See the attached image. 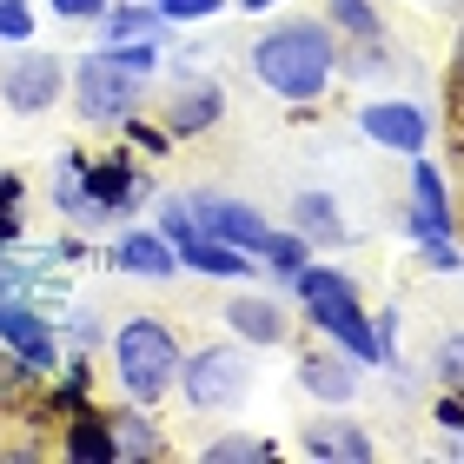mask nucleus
Wrapping results in <instances>:
<instances>
[{
  "label": "nucleus",
  "instance_id": "obj_1",
  "mask_svg": "<svg viewBox=\"0 0 464 464\" xmlns=\"http://www.w3.org/2000/svg\"><path fill=\"white\" fill-rule=\"evenodd\" d=\"M252 80L285 100V107H319L339 80V34L325 27V14H292L252 40Z\"/></svg>",
  "mask_w": 464,
  "mask_h": 464
},
{
  "label": "nucleus",
  "instance_id": "obj_2",
  "mask_svg": "<svg viewBox=\"0 0 464 464\" xmlns=\"http://www.w3.org/2000/svg\"><path fill=\"white\" fill-rule=\"evenodd\" d=\"M179 358H186L179 332L153 312H133L126 325H113V378L133 405H160L179 385Z\"/></svg>",
  "mask_w": 464,
  "mask_h": 464
},
{
  "label": "nucleus",
  "instance_id": "obj_3",
  "mask_svg": "<svg viewBox=\"0 0 464 464\" xmlns=\"http://www.w3.org/2000/svg\"><path fill=\"white\" fill-rule=\"evenodd\" d=\"M173 392L193 411H232V405H246V392H252V345H239V339L193 345L179 358V385Z\"/></svg>",
  "mask_w": 464,
  "mask_h": 464
},
{
  "label": "nucleus",
  "instance_id": "obj_4",
  "mask_svg": "<svg viewBox=\"0 0 464 464\" xmlns=\"http://www.w3.org/2000/svg\"><path fill=\"white\" fill-rule=\"evenodd\" d=\"M67 87H73V107L87 126H120L126 113H140L146 73H133L113 47H100V53H80L67 67Z\"/></svg>",
  "mask_w": 464,
  "mask_h": 464
},
{
  "label": "nucleus",
  "instance_id": "obj_5",
  "mask_svg": "<svg viewBox=\"0 0 464 464\" xmlns=\"http://www.w3.org/2000/svg\"><path fill=\"white\" fill-rule=\"evenodd\" d=\"M285 292H292L299 319L319 332V339H332L352 312H365V299H358V279H352L345 266H325V259H305V266L285 279Z\"/></svg>",
  "mask_w": 464,
  "mask_h": 464
},
{
  "label": "nucleus",
  "instance_id": "obj_6",
  "mask_svg": "<svg viewBox=\"0 0 464 464\" xmlns=\"http://www.w3.org/2000/svg\"><path fill=\"white\" fill-rule=\"evenodd\" d=\"M352 126L365 133L378 153H398V160H411V153H431V113H425V100H365V107L352 113Z\"/></svg>",
  "mask_w": 464,
  "mask_h": 464
},
{
  "label": "nucleus",
  "instance_id": "obj_7",
  "mask_svg": "<svg viewBox=\"0 0 464 464\" xmlns=\"http://www.w3.org/2000/svg\"><path fill=\"white\" fill-rule=\"evenodd\" d=\"M146 199H153V179L140 173L133 146H126V153L87 160V226L120 219V213H133V206H146Z\"/></svg>",
  "mask_w": 464,
  "mask_h": 464
},
{
  "label": "nucleus",
  "instance_id": "obj_8",
  "mask_svg": "<svg viewBox=\"0 0 464 464\" xmlns=\"http://www.w3.org/2000/svg\"><path fill=\"white\" fill-rule=\"evenodd\" d=\"M0 100H7V113H47L53 100H67V60L47 47H27L0 67Z\"/></svg>",
  "mask_w": 464,
  "mask_h": 464
},
{
  "label": "nucleus",
  "instance_id": "obj_9",
  "mask_svg": "<svg viewBox=\"0 0 464 464\" xmlns=\"http://www.w3.org/2000/svg\"><path fill=\"white\" fill-rule=\"evenodd\" d=\"M0 345H7L34 378L60 372V325L47 312H34V299H0Z\"/></svg>",
  "mask_w": 464,
  "mask_h": 464
},
{
  "label": "nucleus",
  "instance_id": "obj_10",
  "mask_svg": "<svg viewBox=\"0 0 464 464\" xmlns=\"http://www.w3.org/2000/svg\"><path fill=\"white\" fill-rule=\"evenodd\" d=\"M405 166H411V199H405V232H411V246L458 232V199H451L445 173H438V160H431V153H411Z\"/></svg>",
  "mask_w": 464,
  "mask_h": 464
},
{
  "label": "nucleus",
  "instance_id": "obj_11",
  "mask_svg": "<svg viewBox=\"0 0 464 464\" xmlns=\"http://www.w3.org/2000/svg\"><path fill=\"white\" fill-rule=\"evenodd\" d=\"M299 451L312 464H365V458H378V438L358 418H345V405H319V418H305V431H299Z\"/></svg>",
  "mask_w": 464,
  "mask_h": 464
},
{
  "label": "nucleus",
  "instance_id": "obj_12",
  "mask_svg": "<svg viewBox=\"0 0 464 464\" xmlns=\"http://www.w3.org/2000/svg\"><path fill=\"white\" fill-rule=\"evenodd\" d=\"M292 378H299V392L312 398V405H352L358 398V358H345L339 345H305L299 365H292Z\"/></svg>",
  "mask_w": 464,
  "mask_h": 464
},
{
  "label": "nucleus",
  "instance_id": "obj_13",
  "mask_svg": "<svg viewBox=\"0 0 464 464\" xmlns=\"http://www.w3.org/2000/svg\"><path fill=\"white\" fill-rule=\"evenodd\" d=\"M226 120V87L219 80H206V73H186L179 87H173V100H166V133L173 140H199V133H213V126Z\"/></svg>",
  "mask_w": 464,
  "mask_h": 464
},
{
  "label": "nucleus",
  "instance_id": "obj_14",
  "mask_svg": "<svg viewBox=\"0 0 464 464\" xmlns=\"http://www.w3.org/2000/svg\"><path fill=\"white\" fill-rule=\"evenodd\" d=\"M107 266L126 272V279H173L179 252H173V239H166L160 226H126L113 239V252H107Z\"/></svg>",
  "mask_w": 464,
  "mask_h": 464
},
{
  "label": "nucleus",
  "instance_id": "obj_15",
  "mask_svg": "<svg viewBox=\"0 0 464 464\" xmlns=\"http://www.w3.org/2000/svg\"><path fill=\"white\" fill-rule=\"evenodd\" d=\"M173 252H179V272H199V279H232V285L259 279V259L239 252V246H226V239H213V232H186Z\"/></svg>",
  "mask_w": 464,
  "mask_h": 464
},
{
  "label": "nucleus",
  "instance_id": "obj_16",
  "mask_svg": "<svg viewBox=\"0 0 464 464\" xmlns=\"http://www.w3.org/2000/svg\"><path fill=\"white\" fill-rule=\"evenodd\" d=\"M226 332L239 345H252V352H266V345H285V332H292V319H285V305L279 299H266V292H239L226 312Z\"/></svg>",
  "mask_w": 464,
  "mask_h": 464
},
{
  "label": "nucleus",
  "instance_id": "obj_17",
  "mask_svg": "<svg viewBox=\"0 0 464 464\" xmlns=\"http://www.w3.org/2000/svg\"><path fill=\"white\" fill-rule=\"evenodd\" d=\"M312 252H339L352 232H345V213H339V199L325 193V186H299L292 193V219H285Z\"/></svg>",
  "mask_w": 464,
  "mask_h": 464
},
{
  "label": "nucleus",
  "instance_id": "obj_18",
  "mask_svg": "<svg viewBox=\"0 0 464 464\" xmlns=\"http://www.w3.org/2000/svg\"><path fill=\"white\" fill-rule=\"evenodd\" d=\"M113 418V445H120V464H160L166 451V431H160V418H153V405H133L126 398V411H107Z\"/></svg>",
  "mask_w": 464,
  "mask_h": 464
},
{
  "label": "nucleus",
  "instance_id": "obj_19",
  "mask_svg": "<svg viewBox=\"0 0 464 464\" xmlns=\"http://www.w3.org/2000/svg\"><path fill=\"white\" fill-rule=\"evenodd\" d=\"M60 451H67L73 464H120V445H113V418L80 405L67 411V438H60Z\"/></svg>",
  "mask_w": 464,
  "mask_h": 464
},
{
  "label": "nucleus",
  "instance_id": "obj_20",
  "mask_svg": "<svg viewBox=\"0 0 464 464\" xmlns=\"http://www.w3.org/2000/svg\"><path fill=\"white\" fill-rule=\"evenodd\" d=\"M93 27H100L107 47H113V40H166V14L153 7V0H113Z\"/></svg>",
  "mask_w": 464,
  "mask_h": 464
},
{
  "label": "nucleus",
  "instance_id": "obj_21",
  "mask_svg": "<svg viewBox=\"0 0 464 464\" xmlns=\"http://www.w3.org/2000/svg\"><path fill=\"white\" fill-rule=\"evenodd\" d=\"M252 259H259V272H272V279H292V272H299L305 259H312V246L299 239V232H292V226H266L259 232V239H252Z\"/></svg>",
  "mask_w": 464,
  "mask_h": 464
},
{
  "label": "nucleus",
  "instance_id": "obj_22",
  "mask_svg": "<svg viewBox=\"0 0 464 464\" xmlns=\"http://www.w3.org/2000/svg\"><path fill=\"white\" fill-rule=\"evenodd\" d=\"M398 67V53L385 47V34L378 40H339V80H385Z\"/></svg>",
  "mask_w": 464,
  "mask_h": 464
},
{
  "label": "nucleus",
  "instance_id": "obj_23",
  "mask_svg": "<svg viewBox=\"0 0 464 464\" xmlns=\"http://www.w3.org/2000/svg\"><path fill=\"white\" fill-rule=\"evenodd\" d=\"M325 27L339 40H378L385 14H378V0H325Z\"/></svg>",
  "mask_w": 464,
  "mask_h": 464
},
{
  "label": "nucleus",
  "instance_id": "obj_24",
  "mask_svg": "<svg viewBox=\"0 0 464 464\" xmlns=\"http://www.w3.org/2000/svg\"><path fill=\"white\" fill-rule=\"evenodd\" d=\"M199 458H206V464H272V458H279V445L259 438V431H219L213 445H199Z\"/></svg>",
  "mask_w": 464,
  "mask_h": 464
},
{
  "label": "nucleus",
  "instance_id": "obj_25",
  "mask_svg": "<svg viewBox=\"0 0 464 464\" xmlns=\"http://www.w3.org/2000/svg\"><path fill=\"white\" fill-rule=\"evenodd\" d=\"M53 206L87 226V153H60V166H53Z\"/></svg>",
  "mask_w": 464,
  "mask_h": 464
},
{
  "label": "nucleus",
  "instance_id": "obj_26",
  "mask_svg": "<svg viewBox=\"0 0 464 464\" xmlns=\"http://www.w3.org/2000/svg\"><path fill=\"white\" fill-rule=\"evenodd\" d=\"M87 358H93V352L60 358L67 372H60V385H53V398H47V405H53L60 418H67V411H80V405H93V365H87Z\"/></svg>",
  "mask_w": 464,
  "mask_h": 464
},
{
  "label": "nucleus",
  "instance_id": "obj_27",
  "mask_svg": "<svg viewBox=\"0 0 464 464\" xmlns=\"http://www.w3.org/2000/svg\"><path fill=\"white\" fill-rule=\"evenodd\" d=\"M431 378H438V392H464V332H445L431 345Z\"/></svg>",
  "mask_w": 464,
  "mask_h": 464
},
{
  "label": "nucleus",
  "instance_id": "obj_28",
  "mask_svg": "<svg viewBox=\"0 0 464 464\" xmlns=\"http://www.w3.org/2000/svg\"><path fill=\"white\" fill-rule=\"evenodd\" d=\"M120 126H126V146H133V153H146V160L173 153V133H166V126H153V120H140V113H126Z\"/></svg>",
  "mask_w": 464,
  "mask_h": 464
},
{
  "label": "nucleus",
  "instance_id": "obj_29",
  "mask_svg": "<svg viewBox=\"0 0 464 464\" xmlns=\"http://www.w3.org/2000/svg\"><path fill=\"white\" fill-rule=\"evenodd\" d=\"M40 385V378L27 372V365H20V358L7 352V345H0V411H7V405H20V398H27Z\"/></svg>",
  "mask_w": 464,
  "mask_h": 464
},
{
  "label": "nucleus",
  "instance_id": "obj_30",
  "mask_svg": "<svg viewBox=\"0 0 464 464\" xmlns=\"http://www.w3.org/2000/svg\"><path fill=\"white\" fill-rule=\"evenodd\" d=\"M153 7L166 14V27H193V20H213V14H226L232 0H153Z\"/></svg>",
  "mask_w": 464,
  "mask_h": 464
},
{
  "label": "nucleus",
  "instance_id": "obj_31",
  "mask_svg": "<svg viewBox=\"0 0 464 464\" xmlns=\"http://www.w3.org/2000/svg\"><path fill=\"white\" fill-rule=\"evenodd\" d=\"M418 259H425L431 272H464V246H458V232H445V239H418Z\"/></svg>",
  "mask_w": 464,
  "mask_h": 464
},
{
  "label": "nucleus",
  "instance_id": "obj_32",
  "mask_svg": "<svg viewBox=\"0 0 464 464\" xmlns=\"http://www.w3.org/2000/svg\"><path fill=\"white\" fill-rule=\"evenodd\" d=\"M20 239V173H0V246Z\"/></svg>",
  "mask_w": 464,
  "mask_h": 464
},
{
  "label": "nucleus",
  "instance_id": "obj_33",
  "mask_svg": "<svg viewBox=\"0 0 464 464\" xmlns=\"http://www.w3.org/2000/svg\"><path fill=\"white\" fill-rule=\"evenodd\" d=\"M0 40H14V47L34 40V7L27 0H0Z\"/></svg>",
  "mask_w": 464,
  "mask_h": 464
},
{
  "label": "nucleus",
  "instance_id": "obj_34",
  "mask_svg": "<svg viewBox=\"0 0 464 464\" xmlns=\"http://www.w3.org/2000/svg\"><path fill=\"white\" fill-rule=\"evenodd\" d=\"M160 47H166V40H113V53H120L133 73H146V80L160 73Z\"/></svg>",
  "mask_w": 464,
  "mask_h": 464
},
{
  "label": "nucleus",
  "instance_id": "obj_35",
  "mask_svg": "<svg viewBox=\"0 0 464 464\" xmlns=\"http://www.w3.org/2000/svg\"><path fill=\"white\" fill-rule=\"evenodd\" d=\"M372 332H378V365H392V372H398V305L372 312Z\"/></svg>",
  "mask_w": 464,
  "mask_h": 464
},
{
  "label": "nucleus",
  "instance_id": "obj_36",
  "mask_svg": "<svg viewBox=\"0 0 464 464\" xmlns=\"http://www.w3.org/2000/svg\"><path fill=\"white\" fill-rule=\"evenodd\" d=\"M445 100H451V120H464V27H458V47L445 67Z\"/></svg>",
  "mask_w": 464,
  "mask_h": 464
},
{
  "label": "nucleus",
  "instance_id": "obj_37",
  "mask_svg": "<svg viewBox=\"0 0 464 464\" xmlns=\"http://www.w3.org/2000/svg\"><path fill=\"white\" fill-rule=\"evenodd\" d=\"M431 418H438V431H464V392H438V405H431Z\"/></svg>",
  "mask_w": 464,
  "mask_h": 464
},
{
  "label": "nucleus",
  "instance_id": "obj_38",
  "mask_svg": "<svg viewBox=\"0 0 464 464\" xmlns=\"http://www.w3.org/2000/svg\"><path fill=\"white\" fill-rule=\"evenodd\" d=\"M67 339H73V352H93L100 339H107V332H100L93 312H73V319H67Z\"/></svg>",
  "mask_w": 464,
  "mask_h": 464
},
{
  "label": "nucleus",
  "instance_id": "obj_39",
  "mask_svg": "<svg viewBox=\"0 0 464 464\" xmlns=\"http://www.w3.org/2000/svg\"><path fill=\"white\" fill-rule=\"evenodd\" d=\"M47 7H53L60 20H100V14L113 7V0H47Z\"/></svg>",
  "mask_w": 464,
  "mask_h": 464
},
{
  "label": "nucleus",
  "instance_id": "obj_40",
  "mask_svg": "<svg viewBox=\"0 0 464 464\" xmlns=\"http://www.w3.org/2000/svg\"><path fill=\"white\" fill-rule=\"evenodd\" d=\"M232 7H246V14H272V7H285V0H232Z\"/></svg>",
  "mask_w": 464,
  "mask_h": 464
},
{
  "label": "nucleus",
  "instance_id": "obj_41",
  "mask_svg": "<svg viewBox=\"0 0 464 464\" xmlns=\"http://www.w3.org/2000/svg\"><path fill=\"white\" fill-rule=\"evenodd\" d=\"M445 451H451V458H464V431H451V438H445Z\"/></svg>",
  "mask_w": 464,
  "mask_h": 464
},
{
  "label": "nucleus",
  "instance_id": "obj_42",
  "mask_svg": "<svg viewBox=\"0 0 464 464\" xmlns=\"http://www.w3.org/2000/svg\"><path fill=\"white\" fill-rule=\"evenodd\" d=\"M445 7H451V14H464V0H445Z\"/></svg>",
  "mask_w": 464,
  "mask_h": 464
}]
</instances>
